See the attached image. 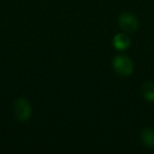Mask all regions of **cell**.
<instances>
[{
    "instance_id": "cell-6",
    "label": "cell",
    "mask_w": 154,
    "mask_h": 154,
    "mask_svg": "<svg viewBox=\"0 0 154 154\" xmlns=\"http://www.w3.org/2000/svg\"><path fill=\"white\" fill-rule=\"evenodd\" d=\"M141 94L147 100L154 101V82H145L141 87Z\"/></svg>"
},
{
    "instance_id": "cell-4",
    "label": "cell",
    "mask_w": 154,
    "mask_h": 154,
    "mask_svg": "<svg viewBox=\"0 0 154 154\" xmlns=\"http://www.w3.org/2000/svg\"><path fill=\"white\" fill-rule=\"evenodd\" d=\"M113 43L117 50H126L130 45V38L125 34H117L114 37Z\"/></svg>"
},
{
    "instance_id": "cell-3",
    "label": "cell",
    "mask_w": 154,
    "mask_h": 154,
    "mask_svg": "<svg viewBox=\"0 0 154 154\" xmlns=\"http://www.w3.org/2000/svg\"><path fill=\"white\" fill-rule=\"evenodd\" d=\"M118 23H119L120 28L125 30L126 32L133 33L138 29V20L134 15L129 13H124L119 16L118 19Z\"/></svg>"
},
{
    "instance_id": "cell-1",
    "label": "cell",
    "mask_w": 154,
    "mask_h": 154,
    "mask_svg": "<svg viewBox=\"0 0 154 154\" xmlns=\"http://www.w3.org/2000/svg\"><path fill=\"white\" fill-rule=\"evenodd\" d=\"M31 106L29 101L24 98H19L14 103V114L16 119L21 122H26L29 120L31 116Z\"/></svg>"
},
{
    "instance_id": "cell-5",
    "label": "cell",
    "mask_w": 154,
    "mask_h": 154,
    "mask_svg": "<svg viewBox=\"0 0 154 154\" xmlns=\"http://www.w3.org/2000/svg\"><path fill=\"white\" fill-rule=\"evenodd\" d=\"M141 140L147 147H154V130L151 128H145L141 132Z\"/></svg>"
},
{
    "instance_id": "cell-2",
    "label": "cell",
    "mask_w": 154,
    "mask_h": 154,
    "mask_svg": "<svg viewBox=\"0 0 154 154\" xmlns=\"http://www.w3.org/2000/svg\"><path fill=\"white\" fill-rule=\"evenodd\" d=\"M113 66L115 72L120 76H129L133 71V63L129 57L120 55L114 59Z\"/></svg>"
}]
</instances>
